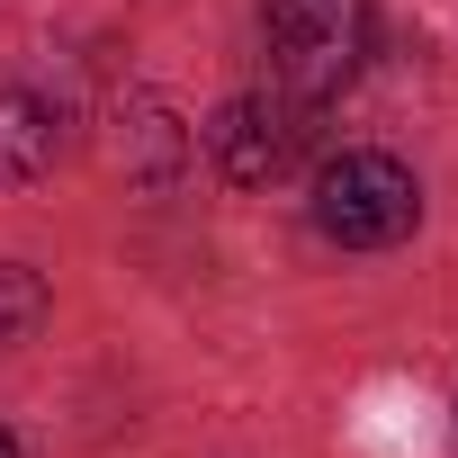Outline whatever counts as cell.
Here are the masks:
<instances>
[{
	"mask_svg": "<svg viewBox=\"0 0 458 458\" xmlns=\"http://www.w3.org/2000/svg\"><path fill=\"white\" fill-rule=\"evenodd\" d=\"M369 55V0H270V64L297 108H324Z\"/></svg>",
	"mask_w": 458,
	"mask_h": 458,
	"instance_id": "cell-1",
	"label": "cell"
},
{
	"mask_svg": "<svg viewBox=\"0 0 458 458\" xmlns=\"http://www.w3.org/2000/svg\"><path fill=\"white\" fill-rule=\"evenodd\" d=\"M315 225L351 252H386L422 225V189L395 153H342L315 171Z\"/></svg>",
	"mask_w": 458,
	"mask_h": 458,
	"instance_id": "cell-2",
	"label": "cell"
},
{
	"mask_svg": "<svg viewBox=\"0 0 458 458\" xmlns=\"http://www.w3.org/2000/svg\"><path fill=\"white\" fill-rule=\"evenodd\" d=\"M117 171L135 180V189H180V171H189V126H180V108L162 99V90H126L117 99Z\"/></svg>",
	"mask_w": 458,
	"mask_h": 458,
	"instance_id": "cell-4",
	"label": "cell"
},
{
	"mask_svg": "<svg viewBox=\"0 0 458 458\" xmlns=\"http://www.w3.org/2000/svg\"><path fill=\"white\" fill-rule=\"evenodd\" d=\"M37 324H46V279L28 261H0V351L37 342Z\"/></svg>",
	"mask_w": 458,
	"mask_h": 458,
	"instance_id": "cell-6",
	"label": "cell"
},
{
	"mask_svg": "<svg viewBox=\"0 0 458 458\" xmlns=\"http://www.w3.org/2000/svg\"><path fill=\"white\" fill-rule=\"evenodd\" d=\"M0 458H19V440H10V431H0Z\"/></svg>",
	"mask_w": 458,
	"mask_h": 458,
	"instance_id": "cell-7",
	"label": "cell"
},
{
	"mask_svg": "<svg viewBox=\"0 0 458 458\" xmlns=\"http://www.w3.org/2000/svg\"><path fill=\"white\" fill-rule=\"evenodd\" d=\"M207 153H216V171L234 189L279 180L288 153H297V99H225L216 126H207Z\"/></svg>",
	"mask_w": 458,
	"mask_h": 458,
	"instance_id": "cell-3",
	"label": "cell"
},
{
	"mask_svg": "<svg viewBox=\"0 0 458 458\" xmlns=\"http://www.w3.org/2000/svg\"><path fill=\"white\" fill-rule=\"evenodd\" d=\"M55 171V108L37 90H0V189H28Z\"/></svg>",
	"mask_w": 458,
	"mask_h": 458,
	"instance_id": "cell-5",
	"label": "cell"
}]
</instances>
